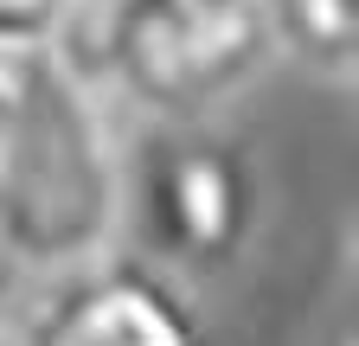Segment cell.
Returning a JSON list of instances; mask_svg holds the SVG:
<instances>
[{
	"label": "cell",
	"mask_w": 359,
	"mask_h": 346,
	"mask_svg": "<svg viewBox=\"0 0 359 346\" xmlns=\"http://www.w3.org/2000/svg\"><path fill=\"white\" fill-rule=\"evenodd\" d=\"M7 109H13V58L0 52V128H7Z\"/></svg>",
	"instance_id": "cell-7"
},
{
	"label": "cell",
	"mask_w": 359,
	"mask_h": 346,
	"mask_svg": "<svg viewBox=\"0 0 359 346\" xmlns=\"http://www.w3.org/2000/svg\"><path fill=\"white\" fill-rule=\"evenodd\" d=\"M13 282H20V263L7 256V244H0V308H7V301H13Z\"/></svg>",
	"instance_id": "cell-8"
},
{
	"label": "cell",
	"mask_w": 359,
	"mask_h": 346,
	"mask_svg": "<svg viewBox=\"0 0 359 346\" xmlns=\"http://www.w3.org/2000/svg\"><path fill=\"white\" fill-rule=\"evenodd\" d=\"M77 7H83V0H0V52L20 58V52L65 46Z\"/></svg>",
	"instance_id": "cell-6"
},
{
	"label": "cell",
	"mask_w": 359,
	"mask_h": 346,
	"mask_svg": "<svg viewBox=\"0 0 359 346\" xmlns=\"http://www.w3.org/2000/svg\"><path fill=\"white\" fill-rule=\"evenodd\" d=\"M257 167L205 122H161L122 154V225L161 276H224L257 237Z\"/></svg>",
	"instance_id": "cell-2"
},
{
	"label": "cell",
	"mask_w": 359,
	"mask_h": 346,
	"mask_svg": "<svg viewBox=\"0 0 359 346\" xmlns=\"http://www.w3.org/2000/svg\"><path fill=\"white\" fill-rule=\"evenodd\" d=\"M269 58L321 83H353L359 58V0H250Z\"/></svg>",
	"instance_id": "cell-5"
},
{
	"label": "cell",
	"mask_w": 359,
	"mask_h": 346,
	"mask_svg": "<svg viewBox=\"0 0 359 346\" xmlns=\"http://www.w3.org/2000/svg\"><path fill=\"white\" fill-rule=\"evenodd\" d=\"M269 64L250 0H109L97 20V77L154 122H205Z\"/></svg>",
	"instance_id": "cell-3"
},
{
	"label": "cell",
	"mask_w": 359,
	"mask_h": 346,
	"mask_svg": "<svg viewBox=\"0 0 359 346\" xmlns=\"http://www.w3.org/2000/svg\"><path fill=\"white\" fill-rule=\"evenodd\" d=\"M20 346H205V327L187 282L109 250L71 276H52V295L39 301Z\"/></svg>",
	"instance_id": "cell-4"
},
{
	"label": "cell",
	"mask_w": 359,
	"mask_h": 346,
	"mask_svg": "<svg viewBox=\"0 0 359 346\" xmlns=\"http://www.w3.org/2000/svg\"><path fill=\"white\" fill-rule=\"evenodd\" d=\"M122 154L103 83L65 46L13 58V109L0 128V244L39 276H71L116 250Z\"/></svg>",
	"instance_id": "cell-1"
}]
</instances>
